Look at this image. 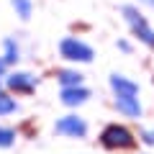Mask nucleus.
<instances>
[{
	"label": "nucleus",
	"instance_id": "nucleus-1",
	"mask_svg": "<svg viewBox=\"0 0 154 154\" xmlns=\"http://www.w3.org/2000/svg\"><path fill=\"white\" fill-rule=\"evenodd\" d=\"M100 141L108 149H131L134 144H136L134 141V134L128 131L126 126H118V123H110V126L100 134Z\"/></svg>",
	"mask_w": 154,
	"mask_h": 154
},
{
	"label": "nucleus",
	"instance_id": "nucleus-2",
	"mask_svg": "<svg viewBox=\"0 0 154 154\" xmlns=\"http://www.w3.org/2000/svg\"><path fill=\"white\" fill-rule=\"evenodd\" d=\"M62 54L67 59H75V62H90L93 59V49L82 41H77V38H64L62 41Z\"/></svg>",
	"mask_w": 154,
	"mask_h": 154
},
{
	"label": "nucleus",
	"instance_id": "nucleus-3",
	"mask_svg": "<svg viewBox=\"0 0 154 154\" xmlns=\"http://www.w3.org/2000/svg\"><path fill=\"white\" fill-rule=\"evenodd\" d=\"M123 13H126V16H128V21H131L134 31L139 33V38H141V41H146V44H149V46H152V49H154V31H152V28H149V23L144 21V18L139 16V13L134 11V8H126V11H123Z\"/></svg>",
	"mask_w": 154,
	"mask_h": 154
},
{
	"label": "nucleus",
	"instance_id": "nucleus-4",
	"mask_svg": "<svg viewBox=\"0 0 154 154\" xmlns=\"http://www.w3.org/2000/svg\"><path fill=\"white\" fill-rule=\"evenodd\" d=\"M57 131L59 134H69V136H85L88 126H85V121L77 118V116H64V118L57 123Z\"/></svg>",
	"mask_w": 154,
	"mask_h": 154
},
{
	"label": "nucleus",
	"instance_id": "nucleus-5",
	"mask_svg": "<svg viewBox=\"0 0 154 154\" xmlns=\"http://www.w3.org/2000/svg\"><path fill=\"white\" fill-rule=\"evenodd\" d=\"M110 85H113V90L118 93V98H136V95H139V88L131 82V80L121 77V75H113Z\"/></svg>",
	"mask_w": 154,
	"mask_h": 154
},
{
	"label": "nucleus",
	"instance_id": "nucleus-6",
	"mask_svg": "<svg viewBox=\"0 0 154 154\" xmlns=\"http://www.w3.org/2000/svg\"><path fill=\"white\" fill-rule=\"evenodd\" d=\"M62 98H64L67 105H75V103H82L88 98V90L85 88H64L62 90Z\"/></svg>",
	"mask_w": 154,
	"mask_h": 154
},
{
	"label": "nucleus",
	"instance_id": "nucleus-7",
	"mask_svg": "<svg viewBox=\"0 0 154 154\" xmlns=\"http://www.w3.org/2000/svg\"><path fill=\"white\" fill-rule=\"evenodd\" d=\"M116 105H118L126 116H139V113H141L139 98H116Z\"/></svg>",
	"mask_w": 154,
	"mask_h": 154
},
{
	"label": "nucleus",
	"instance_id": "nucleus-8",
	"mask_svg": "<svg viewBox=\"0 0 154 154\" xmlns=\"http://www.w3.org/2000/svg\"><path fill=\"white\" fill-rule=\"evenodd\" d=\"M8 85H11L13 90H21V93H28V90L33 88V80H31V75H13L11 80H8Z\"/></svg>",
	"mask_w": 154,
	"mask_h": 154
},
{
	"label": "nucleus",
	"instance_id": "nucleus-9",
	"mask_svg": "<svg viewBox=\"0 0 154 154\" xmlns=\"http://www.w3.org/2000/svg\"><path fill=\"white\" fill-rule=\"evenodd\" d=\"M11 110H16V100L8 98V95H0V116H3V113H11Z\"/></svg>",
	"mask_w": 154,
	"mask_h": 154
},
{
	"label": "nucleus",
	"instance_id": "nucleus-10",
	"mask_svg": "<svg viewBox=\"0 0 154 154\" xmlns=\"http://www.w3.org/2000/svg\"><path fill=\"white\" fill-rule=\"evenodd\" d=\"M13 5L21 11V18H28V16H31V3H28V0H13Z\"/></svg>",
	"mask_w": 154,
	"mask_h": 154
},
{
	"label": "nucleus",
	"instance_id": "nucleus-11",
	"mask_svg": "<svg viewBox=\"0 0 154 154\" xmlns=\"http://www.w3.org/2000/svg\"><path fill=\"white\" fill-rule=\"evenodd\" d=\"M59 80H62L64 85H75V88H77V82H80V75H75V72H62Z\"/></svg>",
	"mask_w": 154,
	"mask_h": 154
},
{
	"label": "nucleus",
	"instance_id": "nucleus-12",
	"mask_svg": "<svg viewBox=\"0 0 154 154\" xmlns=\"http://www.w3.org/2000/svg\"><path fill=\"white\" fill-rule=\"evenodd\" d=\"M16 139V134L8 131V128H0V146H8V144Z\"/></svg>",
	"mask_w": 154,
	"mask_h": 154
},
{
	"label": "nucleus",
	"instance_id": "nucleus-13",
	"mask_svg": "<svg viewBox=\"0 0 154 154\" xmlns=\"http://www.w3.org/2000/svg\"><path fill=\"white\" fill-rule=\"evenodd\" d=\"M5 49H8V54H5V62H11V59H16V54H18V49H16V44H13V41H5Z\"/></svg>",
	"mask_w": 154,
	"mask_h": 154
},
{
	"label": "nucleus",
	"instance_id": "nucleus-14",
	"mask_svg": "<svg viewBox=\"0 0 154 154\" xmlns=\"http://www.w3.org/2000/svg\"><path fill=\"white\" fill-rule=\"evenodd\" d=\"M146 141H149V144H154V134H146Z\"/></svg>",
	"mask_w": 154,
	"mask_h": 154
},
{
	"label": "nucleus",
	"instance_id": "nucleus-15",
	"mask_svg": "<svg viewBox=\"0 0 154 154\" xmlns=\"http://www.w3.org/2000/svg\"><path fill=\"white\" fill-rule=\"evenodd\" d=\"M0 72H3V62H0Z\"/></svg>",
	"mask_w": 154,
	"mask_h": 154
},
{
	"label": "nucleus",
	"instance_id": "nucleus-16",
	"mask_svg": "<svg viewBox=\"0 0 154 154\" xmlns=\"http://www.w3.org/2000/svg\"><path fill=\"white\" fill-rule=\"evenodd\" d=\"M146 3H152V5H154V0H146Z\"/></svg>",
	"mask_w": 154,
	"mask_h": 154
}]
</instances>
